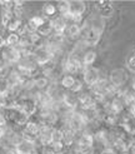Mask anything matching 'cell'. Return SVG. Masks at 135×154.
Returning <instances> with one entry per match:
<instances>
[{
    "label": "cell",
    "instance_id": "5b68a950",
    "mask_svg": "<svg viewBox=\"0 0 135 154\" xmlns=\"http://www.w3.org/2000/svg\"><path fill=\"white\" fill-rule=\"evenodd\" d=\"M108 80L110 82L111 85L118 90V89H122L125 87V84L129 80V74H128V72L124 68H115L109 73Z\"/></svg>",
    "mask_w": 135,
    "mask_h": 154
},
{
    "label": "cell",
    "instance_id": "2e32d148",
    "mask_svg": "<svg viewBox=\"0 0 135 154\" xmlns=\"http://www.w3.org/2000/svg\"><path fill=\"white\" fill-rule=\"evenodd\" d=\"M80 32H81V25L80 24H76V23H68V26L65 29V33H64V36L65 39H71V40H75L80 38Z\"/></svg>",
    "mask_w": 135,
    "mask_h": 154
},
{
    "label": "cell",
    "instance_id": "83f0119b",
    "mask_svg": "<svg viewBox=\"0 0 135 154\" xmlns=\"http://www.w3.org/2000/svg\"><path fill=\"white\" fill-rule=\"evenodd\" d=\"M126 69L129 72H131L133 74L135 73V50L126 59Z\"/></svg>",
    "mask_w": 135,
    "mask_h": 154
},
{
    "label": "cell",
    "instance_id": "836d02e7",
    "mask_svg": "<svg viewBox=\"0 0 135 154\" xmlns=\"http://www.w3.org/2000/svg\"><path fill=\"white\" fill-rule=\"evenodd\" d=\"M8 125V122H6V118L4 113H0V127H6Z\"/></svg>",
    "mask_w": 135,
    "mask_h": 154
},
{
    "label": "cell",
    "instance_id": "44dd1931",
    "mask_svg": "<svg viewBox=\"0 0 135 154\" xmlns=\"http://www.w3.org/2000/svg\"><path fill=\"white\" fill-rule=\"evenodd\" d=\"M36 34L39 36H44V38H48L52 34V25H51V20L50 19H46L45 20L44 24L36 30Z\"/></svg>",
    "mask_w": 135,
    "mask_h": 154
},
{
    "label": "cell",
    "instance_id": "d6a6232c",
    "mask_svg": "<svg viewBox=\"0 0 135 154\" xmlns=\"http://www.w3.org/2000/svg\"><path fill=\"white\" fill-rule=\"evenodd\" d=\"M122 154H135V144L130 143L128 147L122 152Z\"/></svg>",
    "mask_w": 135,
    "mask_h": 154
},
{
    "label": "cell",
    "instance_id": "4dcf8cb0",
    "mask_svg": "<svg viewBox=\"0 0 135 154\" xmlns=\"http://www.w3.org/2000/svg\"><path fill=\"white\" fill-rule=\"evenodd\" d=\"M0 6L4 11H13L14 8V2H9V0H5V2H0Z\"/></svg>",
    "mask_w": 135,
    "mask_h": 154
},
{
    "label": "cell",
    "instance_id": "d6986e66",
    "mask_svg": "<svg viewBox=\"0 0 135 154\" xmlns=\"http://www.w3.org/2000/svg\"><path fill=\"white\" fill-rule=\"evenodd\" d=\"M96 60V51L93 49H88L81 57V64H82V69L85 68H90L93 66Z\"/></svg>",
    "mask_w": 135,
    "mask_h": 154
},
{
    "label": "cell",
    "instance_id": "4fadbf2b",
    "mask_svg": "<svg viewBox=\"0 0 135 154\" xmlns=\"http://www.w3.org/2000/svg\"><path fill=\"white\" fill-rule=\"evenodd\" d=\"M95 9L98 11V15L101 17L103 19L111 18V15L114 14V5H112L108 0H103V2H96Z\"/></svg>",
    "mask_w": 135,
    "mask_h": 154
},
{
    "label": "cell",
    "instance_id": "ac0fdd59",
    "mask_svg": "<svg viewBox=\"0 0 135 154\" xmlns=\"http://www.w3.org/2000/svg\"><path fill=\"white\" fill-rule=\"evenodd\" d=\"M45 20H46V18L41 17V15H34V17H32V18L28 20V23L25 24V26L30 30V32L36 33V30L44 24Z\"/></svg>",
    "mask_w": 135,
    "mask_h": 154
},
{
    "label": "cell",
    "instance_id": "74e56055",
    "mask_svg": "<svg viewBox=\"0 0 135 154\" xmlns=\"http://www.w3.org/2000/svg\"><path fill=\"white\" fill-rule=\"evenodd\" d=\"M131 90L134 91V93H135V73L131 75Z\"/></svg>",
    "mask_w": 135,
    "mask_h": 154
},
{
    "label": "cell",
    "instance_id": "ba28073f",
    "mask_svg": "<svg viewBox=\"0 0 135 154\" xmlns=\"http://www.w3.org/2000/svg\"><path fill=\"white\" fill-rule=\"evenodd\" d=\"M2 59L4 60V63L8 66H13L16 65L19 63V60L21 59V54L18 48H10V47H5L2 51H0Z\"/></svg>",
    "mask_w": 135,
    "mask_h": 154
},
{
    "label": "cell",
    "instance_id": "484cf974",
    "mask_svg": "<svg viewBox=\"0 0 135 154\" xmlns=\"http://www.w3.org/2000/svg\"><path fill=\"white\" fill-rule=\"evenodd\" d=\"M40 154H64L63 152H60L56 147H54L52 144L48 145H41V152Z\"/></svg>",
    "mask_w": 135,
    "mask_h": 154
},
{
    "label": "cell",
    "instance_id": "1f68e13d",
    "mask_svg": "<svg viewBox=\"0 0 135 154\" xmlns=\"http://www.w3.org/2000/svg\"><path fill=\"white\" fill-rule=\"evenodd\" d=\"M126 110L129 112V117H131V118L135 119V100L131 102L129 105L126 106Z\"/></svg>",
    "mask_w": 135,
    "mask_h": 154
},
{
    "label": "cell",
    "instance_id": "8fae6325",
    "mask_svg": "<svg viewBox=\"0 0 135 154\" xmlns=\"http://www.w3.org/2000/svg\"><path fill=\"white\" fill-rule=\"evenodd\" d=\"M14 153L15 154H38V144L34 142L21 139L14 147Z\"/></svg>",
    "mask_w": 135,
    "mask_h": 154
},
{
    "label": "cell",
    "instance_id": "7402d4cb",
    "mask_svg": "<svg viewBox=\"0 0 135 154\" xmlns=\"http://www.w3.org/2000/svg\"><path fill=\"white\" fill-rule=\"evenodd\" d=\"M56 5L52 4V3H45L43 5V14H44V18L46 19H52L56 17Z\"/></svg>",
    "mask_w": 135,
    "mask_h": 154
},
{
    "label": "cell",
    "instance_id": "e575fe53",
    "mask_svg": "<svg viewBox=\"0 0 135 154\" xmlns=\"http://www.w3.org/2000/svg\"><path fill=\"white\" fill-rule=\"evenodd\" d=\"M100 154H118L112 148H103V150L100 152Z\"/></svg>",
    "mask_w": 135,
    "mask_h": 154
},
{
    "label": "cell",
    "instance_id": "7c38bea8",
    "mask_svg": "<svg viewBox=\"0 0 135 154\" xmlns=\"http://www.w3.org/2000/svg\"><path fill=\"white\" fill-rule=\"evenodd\" d=\"M84 24L88 28L93 29V30H95V32H98L99 34L103 35L104 29H105V19H103L101 17H99L98 14L90 15V17L84 21Z\"/></svg>",
    "mask_w": 135,
    "mask_h": 154
},
{
    "label": "cell",
    "instance_id": "5bb4252c",
    "mask_svg": "<svg viewBox=\"0 0 135 154\" xmlns=\"http://www.w3.org/2000/svg\"><path fill=\"white\" fill-rule=\"evenodd\" d=\"M62 105L68 110H76L78 109V95L73 94L70 91H65L62 97Z\"/></svg>",
    "mask_w": 135,
    "mask_h": 154
},
{
    "label": "cell",
    "instance_id": "6da1fadb",
    "mask_svg": "<svg viewBox=\"0 0 135 154\" xmlns=\"http://www.w3.org/2000/svg\"><path fill=\"white\" fill-rule=\"evenodd\" d=\"M16 109L21 110L22 113H25L29 118L34 117L38 112V102L36 99L34 98L33 94H25L22 93L20 97L16 98V100H15V106Z\"/></svg>",
    "mask_w": 135,
    "mask_h": 154
},
{
    "label": "cell",
    "instance_id": "d590c367",
    "mask_svg": "<svg viewBox=\"0 0 135 154\" xmlns=\"http://www.w3.org/2000/svg\"><path fill=\"white\" fill-rule=\"evenodd\" d=\"M8 128L9 127H0V142H2V139H3V137L6 134V132H8Z\"/></svg>",
    "mask_w": 135,
    "mask_h": 154
},
{
    "label": "cell",
    "instance_id": "f35d334b",
    "mask_svg": "<svg viewBox=\"0 0 135 154\" xmlns=\"http://www.w3.org/2000/svg\"><path fill=\"white\" fill-rule=\"evenodd\" d=\"M130 140H131V143H134V144H135V132L130 134Z\"/></svg>",
    "mask_w": 135,
    "mask_h": 154
},
{
    "label": "cell",
    "instance_id": "9a60e30c",
    "mask_svg": "<svg viewBox=\"0 0 135 154\" xmlns=\"http://www.w3.org/2000/svg\"><path fill=\"white\" fill-rule=\"evenodd\" d=\"M51 20V25H52V34H59V35H64L65 29L68 26V21L66 19L56 15L55 18L50 19Z\"/></svg>",
    "mask_w": 135,
    "mask_h": 154
},
{
    "label": "cell",
    "instance_id": "f1b7e54d",
    "mask_svg": "<svg viewBox=\"0 0 135 154\" xmlns=\"http://www.w3.org/2000/svg\"><path fill=\"white\" fill-rule=\"evenodd\" d=\"M14 18V15H13V11H4L2 13V25L5 28L8 24H9V21Z\"/></svg>",
    "mask_w": 135,
    "mask_h": 154
},
{
    "label": "cell",
    "instance_id": "f546056e",
    "mask_svg": "<svg viewBox=\"0 0 135 154\" xmlns=\"http://www.w3.org/2000/svg\"><path fill=\"white\" fill-rule=\"evenodd\" d=\"M82 87H84V83H82L80 79L76 78V80H75V83H74V85L71 87V89L69 91H70V93H73V94H78V93H80V91L82 90Z\"/></svg>",
    "mask_w": 135,
    "mask_h": 154
},
{
    "label": "cell",
    "instance_id": "3957f363",
    "mask_svg": "<svg viewBox=\"0 0 135 154\" xmlns=\"http://www.w3.org/2000/svg\"><path fill=\"white\" fill-rule=\"evenodd\" d=\"M40 129H41V125L39 122L30 119L21 129V133H20L21 138L25 140L34 142L38 144V138H39V134H40Z\"/></svg>",
    "mask_w": 135,
    "mask_h": 154
},
{
    "label": "cell",
    "instance_id": "e0dca14e",
    "mask_svg": "<svg viewBox=\"0 0 135 154\" xmlns=\"http://www.w3.org/2000/svg\"><path fill=\"white\" fill-rule=\"evenodd\" d=\"M55 127H49V125H41L40 129V134L38 138V143L40 145H48L51 144V135H52V130Z\"/></svg>",
    "mask_w": 135,
    "mask_h": 154
},
{
    "label": "cell",
    "instance_id": "8d00e7d4",
    "mask_svg": "<svg viewBox=\"0 0 135 154\" xmlns=\"http://www.w3.org/2000/svg\"><path fill=\"white\" fill-rule=\"evenodd\" d=\"M5 47H6V45H5V38L2 34H0V49L3 50Z\"/></svg>",
    "mask_w": 135,
    "mask_h": 154
},
{
    "label": "cell",
    "instance_id": "4316f807",
    "mask_svg": "<svg viewBox=\"0 0 135 154\" xmlns=\"http://www.w3.org/2000/svg\"><path fill=\"white\" fill-rule=\"evenodd\" d=\"M9 91H10V84L8 83V80L4 76H2L0 78V97L9 94Z\"/></svg>",
    "mask_w": 135,
    "mask_h": 154
},
{
    "label": "cell",
    "instance_id": "277c9868",
    "mask_svg": "<svg viewBox=\"0 0 135 154\" xmlns=\"http://www.w3.org/2000/svg\"><path fill=\"white\" fill-rule=\"evenodd\" d=\"M85 11H86V4L84 2H81V0L69 2V18H68V21L80 24Z\"/></svg>",
    "mask_w": 135,
    "mask_h": 154
},
{
    "label": "cell",
    "instance_id": "8992f818",
    "mask_svg": "<svg viewBox=\"0 0 135 154\" xmlns=\"http://www.w3.org/2000/svg\"><path fill=\"white\" fill-rule=\"evenodd\" d=\"M4 115L8 123H11V124L16 127H21V128L30 120V118L25 113H22L21 110L16 109V108H10V109L4 110Z\"/></svg>",
    "mask_w": 135,
    "mask_h": 154
},
{
    "label": "cell",
    "instance_id": "9c48e42d",
    "mask_svg": "<svg viewBox=\"0 0 135 154\" xmlns=\"http://www.w3.org/2000/svg\"><path fill=\"white\" fill-rule=\"evenodd\" d=\"M100 79H101V74L98 68L90 66V68L82 69V83L88 88H93L95 84H98V82Z\"/></svg>",
    "mask_w": 135,
    "mask_h": 154
},
{
    "label": "cell",
    "instance_id": "cb8c5ba5",
    "mask_svg": "<svg viewBox=\"0 0 135 154\" xmlns=\"http://www.w3.org/2000/svg\"><path fill=\"white\" fill-rule=\"evenodd\" d=\"M21 26H22V21H21V19L14 17V18L9 21V24L5 26V29H6L9 33H18L19 30L21 29Z\"/></svg>",
    "mask_w": 135,
    "mask_h": 154
},
{
    "label": "cell",
    "instance_id": "ffe728a7",
    "mask_svg": "<svg viewBox=\"0 0 135 154\" xmlns=\"http://www.w3.org/2000/svg\"><path fill=\"white\" fill-rule=\"evenodd\" d=\"M75 80H76V78H75V75H71V74H63L62 76H60V80H59V85L63 88V90L65 91H69L71 89V87L74 85Z\"/></svg>",
    "mask_w": 135,
    "mask_h": 154
},
{
    "label": "cell",
    "instance_id": "7a4b0ae2",
    "mask_svg": "<svg viewBox=\"0 0 135 154\" xmlns=\"http://www.w3.org/2000/svg\"><path fill=\"white\" fill-rule=\"evenodd\" d=\"M81 57L82 54L76 51V50H71L64 61V72L68 74L75 75L78 74L80 70H82V64H81Z\"/></svg>",
    "mask_w": 135,
    "mask_h": 154
},
{
    "label": "cell",
    "instance_id": "ab89813d",
    "mask_svg": "<svg viewBox=\"0 0 135 154\" xmlns=\"http://www.w3.org/2000/svg\"><path fill=\"white\" fill-rule=\"evenodd\" d=\"M0 78H2V76H0Z\"/></svg>",
    "mask_w": 135,
    "mask_h": 154
},
{
    "label": "cell",
    "instance_id": "603a6c76",
    "mask_svg": "<svg viewBox=\"0 0 135 154\" xmlns=\"http://www.w3.org/2000/svg\"><path fill=\"white\" fill-rule=\"evenodd\" d=\"M56 10L59 13V17L68 20V18H69V2H66V0L59 2L56 4Z\"/></svg>",
    "mask_w": 135,
    "mask_h": 154
},
{
    "label": "cell",
    "instance_id": "52a82bcc",
    "mask_svg": "<svg viewBox=\"0 0 135 154\" xmlns=\"http://www.w3.org/2000/svg\"><path fill=\"white\" fill-rule=\"evenodd\" d=\"M33 59L34 61L36 63V65L39 66V68H43L45 65H48L50 63H52L55 59V57L52 55V54L45 48V45L44 47H40V48H38L34 50L33 53Z\"/></svg>",
    "mask_w": 135,
    "mask_h": 154
},
{
    "label": "cell",
    "instance_id": "d4e9b609",
    "mask_svg": "<svg viewBox=\"0 0 135 154\" xmlns=\"http://www.w3.org/2000/svg\"><path fill=\"white\" fill-rule=\"evenodd\" d=\"M20 42V35L18 33H9L5 38V45L10 48H16Z\"/></svg>",
    "mask_w": 135,
    "mask_h": 154
},
{
    "label": "cell",
    "instance_id": "30bf717a",
    "mask_svg": "<svg viewBox=\"0 0 135 154\" xmlns=\"http://www.w3.org/2000/svg\"><path fill=\"white\" fill-rule=\"evenodd\" d=\"M78 109L80 110H89V109H95L99 106V104L96 103L94 97L90 94V91L88 93H81L78 95Z\"/></svg>",
    "mask_w": 135,
    "mask_h": 154
}]
</instances>
